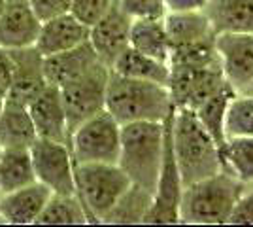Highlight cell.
I'll return each mask as SVG.
<instances>
[{"instance_id":"cell-1","label":"cell","mask_w":253,"mask_h":227,"mask_svg":"<svg viewBox=\"0 0 253 227\" xmlns=\"http://www.w3.org/2000/svg\"><path fill=\"white\" fill-rule=\"evenodd\" d=\"M170 138L183 187L223 171L221 146L211 138L193 110L174 108Z\"/></svg>"},{"instance_id":"cell-2","label":"cell","mask_w":253,"mask_h":227,"mask_svg":"<svg viewBox=\"0 0 253 227\" xmlns=\"http://www.w3.org/2000/svg\"><path fill=\"white\" fill-rule=\"evenodd\" d=\"M106 110L119 125L134 121L163 123L174 112L170 91L165 84L134 80L110 70L106 87Z\"/></svg>"},{"instance_id":"cell-3","label":"cell","mask_w":253,"mask_h":227,"mask_svg":"<svg viewBox=\"0 0 253 227\" xmlns=\"http://www.w3.org/2000/svg\"><path fill=\"white\" fill-rule=\"evenodd\" d=\"M248 184L229 171H219L208 178L185 185L179 201V224L221 226L229 224L232 210Z\"/></svg>"},{"instance_id":"cell-4","label":"cell","mask_w":253,"mask_h":227,"mask_svg":"<svg viewBox=\"0 0 253 227\" xmlns=\"http://www.w3.org/2000/svg\"><path fill=\"white\" fill-rule=\"evenodd\" d=\"M165 150V123L134 121L121 125V148L117 165L130 184L155 191Z\"/></svg>"},{"instance_id":"cell-5","label":"cell","mask_w":253,"mask_h":227,"mask_svg":"<svg viewBox=\"0 0 253 227\" xmlns=\"http://www.w3.org/2000/svg\"><path fill=\"white\" fill-rule=\"evenodd\" d=\"M74 180L89 224H100L130 185L117 163H74Z\"/></svg>"},{"instance_id":"cell-6","label":"cell","mask_w":253,"mask_h":227,"mask_svg":"<svg viewBox=\"0 0 253 227\" xmlns=\"http://www.w3.org/2000/svg\"><path fill=\"white\" fill-rule=\"evenodd\" d=\"M119 148L121 125L106 108L78 125L68 140L74 163H117Z\"/></svg>"},{"instance_id":"cell-7","label":"cell","mask_w":253,"mask_h":227,"mask_svg":"<svg viewBox=\"0 0 253 227\" xmlns=\"http://www.w3.org/2000/svg\"><path fill=\"white\" fill-rule=\"evenodd\" d=\"M108 78H110V66H106L104 63H96L84 76L61 87L66 125H68V140L78 125H82L85 119L93 118L95 114L106 108Z\"/></svg>"},{"instance_id":"cell-8","label":"cell","mask_w":253,"mask_h":227,"mask_svg":"<svg viewBox=\"0 0 253 227\" xmlns=\"http://www.w3.org/2000/svg\"><path fill=\"white\" fill-rule=\"evenodd\" d=\"M169 87L174 108L195 110L204 98L215 93L227 82L221 63L215 65H169Z\"/></svg>"},{"instance_id":"cell-9","label":"cell","mask_w":253,"mask_h":227,"mask_svg":"<svg viewBox=\"0 0 253 227\" xmlns=\"http://www.w3.org/2000/svg\"><path fill=\"white\" fill-rule=\"evenodd\" d=\"M170 116L163 121L165 123L163 163L159 171L157 185L153 191V201H151L144 224H179V201L183 193V182H181L178 165L174 159V151H172Z\"/></svg>"},{"instance_id":"cell-10","label":"cell","mask_w":253,"mask_h":227,"mask_svg":"<svg viewBox=\"0 0 253 227\" xmlns=\"http://www.w3.org/2000/svg\"><path fill=\"white\" fill-rule=\"evenodd\" d=\"M31 157L36 180L57 195H76L74 161L63 142L36 138L31 144Z\"/></svg>"},{"instance_id":"cell-11","label":"cell","mask_w":253,"mask_h":227,"mask_svg":"<svg viewBox=\"0 0 253 227\" xmlns=\"http://www.w3.org/2000/svg\"><path fill=\"white\" fill-rule=\"evenodd\" d=\"M223 78L236 95H253V34H215Z\"/></svg>"},{"instance_id":"cell-12","label":"cell","mask_w":253,"mask_h":227,"mask_svg":"<svg viewBox=\"0 0 253 227\" xmlns=\"http://www.w3.org/2000/svg\"><path fill=\"white\" fill-rule=\"evenodd\" d=\"M11 57V86L8 91V98L19 100L23 104H31L34 98L47 86V80L43 74V55L34 47H19L8 49Z\"/></svg>"},{"instance_id":"cell-13","label":"cell","mask_w":253,"mask_h":227,"mask_svg":"<svg viewBox=\"0 0 253 227\" xmlns=\"http://www.w3.org/2000/svg\"><path fill=\"white\" fill-rule=\"evenodd\" d=\"M130 23L132 19H128L117 8V4H114L98 21L89 27V42L106 66L112 68L114 61L130 45Z\"/></svg>"},{"instance_id":"cell-14","label":"cell","mask_w":253,"mask_h":227,"mask_svg":"<svg viewBox=\"0 0 253 227\" xmlns=\"http://www.w3.org/2000/svg\"><path fill=\"white\" fill-rule=\"evenodd\" d=\"M42 21L36 17L29 0H6L0 13V47L19 49L36 44Z\"/></svg>"},{"instance_id":"cell-15","label":"cell","mask_w":253,"mask_h":227,"mask_svg":"<svg viewBox=\"0 0 253 227\" xmlns=\"http://www.w3.org/2000/svg\"><path fill=\"white\" fill-rule=\"evenodd\" d=\"M29 112L38 138L63 142L68 146V125L59 87L47 84L42 93L29 104Z\"/></svg>"},{"instance_id":"cell-16","label":"cell","mask_w":253,"mask_h":227,"mask_svg":"<svg viewBox=\"0 0 253 227\" xmlns=\"http://www.w3.org/2000/svg\"><path fill=\"white\" fill-rule=\"evenodd\" d=\"M49 197H51V189L38 180L25 187L13 189L10 193H2L0 195V222L10 226L36 224Z\"/></svg>"},{"instance_id":"cell-17","label":"cell","mask_w":253,"mask_h":227,"mask_svg":"<svg viewBox=\"0 0 253 227\" xmlns=\"http://www.w3.org/2000/svg\"><path fill=\"white\" fill-rule=\"evenodd\" d=\"M96 63H102V61L98 59L91 42L87 40L72 49L43 57V74H45L47 84L61 89L66 84L74 82L76 78L84 76Z\"/></svg>"},{"instance_id":"cell-18","label":"cell","mask_w":253,"mask_h":227,"mask_svg":"<svg viewBox=\"0 0 253 227\" xmlns=\"http://www.w3.org/2000/svg\"><path fill=\"white\" fill-rule=\"evenodd\" d=\"M87 40H89V27L68 11L64 15L42 23L34 47L43 57H47V55L59 53V51L72 49Z\"/></svg>"},{"instance_id":"cell-19","label":"cell","mask_w":253,"mask_h":227,"mask_svg":"<svg viewBox=\"0 0 253 227\" xmlns=\"http://www.w3.org/2000/svg\"><path fill=\"white\" fill-rule=\"evenodd\" d=\"M36 138L29 106L4 97L0 108V148H31Z\"/></svg>"},{"instance_id":"cell-20","label":"cell","mask_w":253,"mask_h":227,"mask_svg":"<svg viewBox=\"0 0 253 227\" xmlns=\"http://www.w3.org/2000/svg\"><path fill=\"white\" fill-rule=\"evenodd\" d=\"M202 11L215 34H253V0H208Z\"/></svg>"},{"instance_id":"cell-21","label":"cell","mask_w":253,"mask_h":227,"mask_svg":"<svg viewBox=\"0 0 253 227\" xmlns=\"http://www.w3.org/2000/svg\"><path fill=\"white\" fill-rule=\"evenodd\" d=\"M165 27L169 33L172 47L191 45L204 40L215 38L206 13L199 11H167L165 15Z\"/></svg>"},{"instance_id":"cell-22","label":"cell","mask_w":253,"mask_h":227,"mask_svg":"<svg viewBox=\"0 0 253 227\" xmlns=\"http://www.w3.org/2000/svg\"><path fill=\"white\" fill-rule=\"evenodd\" d=\"M128 44L132 49H136L140 53L169 65L172 44H170L169 33L165 27V17L163 19H134L130 23Z\"/></svg>"},{"instance_id":"cell-23","label":"cell","mask_w":253,"mask_h":227,"mask_svg":"<svg viewBox=\"0 0 253 227\" xmlns=\"http://www.w3.org/2000/svg\"><path fill=\"white\" fill-rule=\"evenodd\" d=\"M36 182L31 148H2L0 153V195Z\"/></svg>"},{"instance_id":"cell-24","label":"cell","mask_w":253,"mask_h":227,"mask_svg":"<svg viewBox=\"0 0 253 227\" xmlns=\"http://www.w3.org/2000/svg\"><path fill=\"white\" fill-rule=\"evenodd\" d=\"M112 72L134 80H148V82H157V84H169L170 66L167 63H161L153 57L140 53L132 49L130 45L126 47L123 53L114 61L110 68Z\"/></svg>"},{"instance_id":"cell-25","label":"cell","mask_w":253,"mask_h":227,"mask_svg":"<svg viewBox=\"0 0 253 227\" xmlns=\"http://www.w3.org/2000/svg\"><path fill=\"white\" fill-rule=\"evenodd\" d=\"M151 201V191L130 184L125 193L117 199L116 205L110 208V212L102 218L100 224H144Z\"/></svg>"},{"instance_id":"cell-26","label":"cell","mask_w":253,"mask_h":227,"mask_svg":"<svg viewBox=\"0 0 253 227\" xmlns=\"http://www.w3.org/2000/svg\"><path fill=\"white\" fill-rule=\"evenodd\" d=\"M236 93L231 89L229 84H225L223 87H219L215 93H211L208 98H204L197 108L193 110L195 116L199 118L204 129L211 135V138L217 142L219 146L225 144V112H227V106L231 102V98L234 97Z\"/></svg>"},{"instance_id":"cell-27","label":"cell","mask_w":253,"mask_h":227,"mask_svg":"<svg viewBox=\"0 0 253 227\" xmlns=\"http://www.w3.org/2000/svg\"><path fill=\"white\" fill-rule=\"evenodd\" d=\"M42 226H84L89 224L82 201L78 195H57L51 193L43 210L36 220Z\"/></svg>"},{"instance_id":"cell-28","label":"cell","mask_w":253,"mask_h":227,"mask_svg":"<svg viewBox=\"0 0 253 227\" xmlns=\"http://www.w3.org/2000/svg\"><path fill=\"white\" fill-rule=\"evenodd\" d=\"M223 169L244 184L253 182V136L227 138L221 146Z\"/></svg>"},{"instance_id":"cell-29","label":"cell","mask_w":253,"mask_h":227,"mask_svg":"<svg viewBox=\"0 0 253 227\" xmlns=\"http://www.w3.org/2000/svg\"><path fill=\"white\" fill-rule=\"evenodd\" d=\"M225 138L253 136V95H234L225 112Z\"/></svg>"},{"instance_id":"cell-30","label":"cell","mask_w":253,"mask_h":227,"mask_svg":"<svg viewBox=\"0 0 253 227\" xmlns=\"http://www.w3.org/2000/svg\"><path fill=\"white\" fill-rule=\"evenodd\" d=\"M117 8L128 19H163L167 15L165 0H116Z\"/></svg>"},{"instance_id":"cell-31","label":"cell","mask_w":253,"mask_h":227,"mask_svg":"<svg viewBox=\"0 0 253 227\" xmlns=\"http://www.w3.org/2000/svg\"><path fill=\"white\" fill-rule=\"evenodd\" d=\"M116 4V0H72L70 13L76 15L82 23L91 27L96 23L106 11Z\"/></svg>"},{"instance_id":"cell-32","label":"cell","mask_w":253,"mask_h":227,"mask_svg":"<svg viewBox=\"0 0 253 227\" xmlns=\"http://www.w3.org/2000/svg\"><path fill=\"white\" fill-rule=\"evenodd\" d=\"M29 4L42 23L64 15L72 8V0H29Z\"/></svg>"},{"instance_id":"cell-33","label":"cell","mask_w":253,"mask_h":227,"mask_svg":"<svg viewBox=\"0 0 253 227\" xmlns=\"http://www.w3.org/2000/svg\"><path fill=\"white\" fill-rule=\"evenodd\" d=\"M229 224H242V226L253 224V182L248 184L240 201L236 203L231 218H229Z\"/></svg>"},{"instance_id":"cell-34","label":"cell","mask_w":253,"mask_h":227,"mask_svg":"<svg viewBox=\"0 0 253 227\" xmlns=\"http://www.w3.org/2000/svg\"><path fill=\"white\" fill-rule=\"evenodd\" d=\"M11 70H13V65H11V57L10 51L0 47V97L4 98L8 95L11 86Z\"/></svg>"},{"instance_id":"cell-35","label":"cell","mask_w":253,"mask_h":227,"mask_svg":"<svg viewBox=\"0 0 253 227\" xmlns=\"http://www.w3.org/2000/svg\"><path fill=\"white\" fill-rule=\"evenodd\" d=\"M167 11H199L204 10L208 0H165Z\"/></svg>"},{"instance_id":"cell-36","label":"cell","mask_w":253,"mask_h":227,"mask_svg":"<svg viewBox=\"0 0 253 227\" xmlns=\"http://www.w3.org/2000/svg\"><path fill=\"white\" fill-rule=\"evenodd\" d=\"M4 4H6V0H0V13H2V10H4Z\"/></svg>"},{"instance_id":"cell-37","label":"cell","mask_w":253,"mask_h":227,"mask_svg":"<svg viewBox=\"0 0 253 227\" xmlns=\"http://www.w3.org/2000/svg\"><path fill=\"white\" fill-rule=\"evenodd\" d=\"M2 102H4V98L0 97V108H2Z\"/></svg>"},{"instance_id":"cell-38","label":"cell","mask_w":253,"mask_h":227,"mask_svg":"<svg viewBox=\"0 0 253 227\" xmlns=\"http://www.w3.org/2000/svg\"><path fill=\"white\" fill-rule=\"evenodd\" d=\"M0 153H2V148H0Z\"/></svg>"}]
</instances>
